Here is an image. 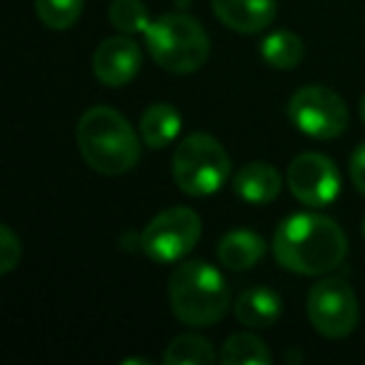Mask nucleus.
I'll return each mask as SVG.
<instances>
[{
	"instance_id": "nucleus-1",
	"label": "nucleus",
	"mask_w": 365,
	"mask_h": 365,
	"mask_svg": "<svg viewBox=\"0 0 365 365\" xmlns=\"http://www.w3.org/2000/svg\"><path fill=\"white\" fill-rule=\"evenodd\" d=\"M273 255L290 273L325 275L345 260L348 235L328 215L295 213L275 228Z\"/></svg>"
},
{
	"instance_id": "nucleus-2",
	"label": "nucleus",
	"mask_w": 365,
	"mask_h": 365,
	"mask_svg": "<svg viewBox=\"0 0 365 365\" xmlns=\"http://www.w3.org/2000/svg\"><path fill=\"white\" fill-rule=\"evenodd\" d=\"M83 160L101 175H125L140 160V140L125 115L108 106L86 110L76 130Z\"/></svg>"
},
{
	"instance_id": "nucleus-3",
	"label": "nucleus",
	"mask_w": 365,
	"mask_h": 365,
	"mask_svg": "<svg viewBox=\"0 0 365 365\" xmlns=\"http://www.w3.org/2000/svg\"><path fill=\"white\" fill-rule=\"evenodd\" d=\"M168 300L180 323L190 328H208L228 313L230 288L215 265L205 260H188L170 273Z\"/></svg>"
},
{
	"instance_id": "nucleus-4",
	"label": "nucleus",
	"mask_w": 365,
	"mask_h": 365,
	"mask_svg": "<svg viewBox=\"0 0 365 365\" xmlns=\"http://www.w3.org/2000/svg\"><path fill=\"white\" fill-rule=\"evenodd\" d=\"M145 46L150 58L168 73L188 76L205 66L210 56V38L195 18L168 13L148 26Z\"/></svg>"
},
{
	"instance_id": "nucleus-5",
	"label": "nucleus",
	"mask_w": 365,
	"mask_h": 365,
	"mask_svg": "<svg viewBox=\"0 0 365 365\" xmlns=\"http://www.w3.org/2000/svg\"><path fill=\"white\" fill-rule=\"evenodd\" d=\"M230 178V155L218 138L193 133L173 153V180L190 198L213 195Z\"/></svg>"
},
{
	"instance_id": "nucleus-6",
	"label": "nucleus",
	"mask_w": 365,
	"mask_h": 365,
	"mask_svg": "<svg viewBox=\"0 0 365 365\" xmlns=\"http://www.w3.org/2000/svg\"><path fill=\"white\" fill-rule=\"evenodd\" d=\"M203 223L193 208H168L158 213L143 230L140 245L145 255L155 263H178L198 245Z\"/></svg>"
},
{
	"instance_id": "nucleus-7",
	"label": "nucleus",
	"mask_w": 365,
	"mask_h": 365,
	"mask_svg": "<svg viewBox=\"0 0 365 365\" xmlns=\"http://www.w3.org/2000/svg\"><path fill=\"white\" fill-rule=\"evenodd\" d=\"M288 118L308 138L333 140L348 128V106L330 88L305 86L290 96Z\"/></svg>"
},
{
	"instance_id": "nucleus-8",
	"label": "nucleus",
	"mask_w": 365,
	"mask_h": 365,
	"mask_svg": "<svg viewBox=\"0 0 365 365\" xmlns=\"http://www.w3.org/2000/svg\"><path fill=\"white\" fill-rule=\"evenodd\" d=\"M308 318L323 338H348L360 318L353 288L340 278H323L308 293Z\"/></svg>"
},
{
	"instance_id": "nucleus-9",
	"label": "nucleus",
	"mask_w": 365,
	"mask_h": 365,
	"mask_svg": "<svg viewBox=\"0 0 365 365\" xmlns=\"http://www.w3.org/2000/svg\"><path fill=\"white\" fill-rule=\"evenodd\" d=\"M340 173L328 155L300 153L288 165V188L308 208L330 205L340 195Z\"/></svg>"
},
{
	"instance_id": "nucleus-10",
	"label": "nucleus",
	"mask_w": 365,
	"mask_h": 365,
	"mask_svg": "<svg viewBox=\"0 0 365 365\" xmlns=\"http://www.w3.org/2000/svg\"><path fill=\"white\" fill-rule=\"evenodd\" d=\"M143 66L140 46L130 36H115L103 41L93 53V73L108 88H123L138 76Z\"/></svg>"
},
{
	"instance_id": "nucleus-11",
	"label": "nucleus",
	"mask_w": 365,
	"mask_h": 365,
	"mask_svg": "<svg viewBox=\"0 0 365 365\" xmlns=\"http://www.w3.org/2000/svg\"><path fill=\"white\" fill-rule=\"evenodd\" d=\"M213 16L243 36L265 31L278 16V0H213Z\"/></svg>"
},
{
	"instance_id": "nucleus-12",
	"label": "nucleus",
	"mask_w": 365,
	"mask_h": 365,
	"mask_svg": "<svg viewBox=\"0 0 365 365\" xmlns=\"http://www.w3.org/2000/svg\"><path fill=\"white\" fill-rule=\"evenodd\" d=\"M233 313L238 318V323L245 325V328H273L280 320V315H283V298L273 288L253 285V288H245L235 298Z\"/></svg>"
},
{
	"instance_id": "nucleus-13",
	"label": "nucleus",
	"mask_w": 365,
	"mask_h": 365,
	"mask_svg": "<svg viewBox=\"0 0 365 365\" xmlns=\"http://www.w3.org/2000/svg\"><path fill=\"white\" fill-rule=\"evenodd\" d=\"M283 178L270 163H248L233 178V190L250 205H268L280 195Z\"/></svg>"
},
{
	"instance_id": "nucleus-14",
	"label": "nucleus",
	"mask_w": 365,
	"mask_h": 365,
	"mask_svg": "<svg viewBox=\"0 0 365 365\" xmlns=\"http://www.w3.org/2000/svg\"><path fill=\"white\" fill-rule=\"evenodd\" d=\"M218 260L230 270H250L265 255V240L253 230H230L218 243Z\"/></svg>"
},
{
	"instance_id": "nucleus-15",
	"label": "nucleus",
	"mask_w": 365,
	"mask_h": 365,
	"mask_svg": "<svg viewBox=\"0 0 365 365\" xmlns=\"http://www.w3.org/2000/svg\"><path fill=\"white\" fill-rule=\"evenodd\" d=\"M182 128V115L170 103H153L140 115V138L148 148L160 150V148L175 143Z\"/></svg>"
},
{
	"instance_id": "nucleus-16",
	"label": "nucleus",
	"mask_w": 365,
	"mask_h": 365,
	"mask_svg": "<svg viewBox=\"0 0 365 365\" xmlns=\"http://www.w3.org/2000/svg\"><path fill=\"white\" fill-rule=\"evenodd\" d=\"M305 56L303 41L290 31H275L260 43V58L275 71H293Z\"/></svg>"
},
{
	"instance_id": "nucleus-17",
	"label": "nucleus",
	"mask_w": 365,
	"mask_h": 365,
	"mask_svg": "<svg viewBox=\"0 0 365 365\" xmlns=\"http://www.w3.org/2000/svg\"><path fill=\"white\" fill-rule=\"evenodd\" d=\"M215 360V348L208 338L195 333L178 335L165 348L163 363L165 365H210Z\"/></svg>"
},
{
	"instance_id": "nucleus-18",
	"label": "nucleus",
	"mask_w": 365,
	"mask_h": 365,
	"mask_svg": "<svg viewBox=\"0 0 365 365\" xmlns=\"http://www.w3.org/2000/svg\"><path fill=\"white\" fill-rule=\"evenodd\" d=\"M220 360L225 365H270L273 363V355H270L268 345L258 335L233 333L223 343Z\"/></svg>"
},
{
	"instance_id": "nucleus-19",
	"label": "nucleus",
	"mask_w": 365,
	"mask_h": 365,
	"mask_svg": "<svg viewBox=\"0 0 365 365\" xmlns=\"http://www.w3.org/2000/svg\"><path fill=\"white\" fill-rule=\"evenodd\" d=\"M86 0H36V16L51 31H68L83 16Z\"/></svg>"
},
{
	"instance_id": "nucleus-20",
	"label": "nucleus",
	"mask_w": 365,
	"mask_h": 365,
	"mask_svg": "<svg viewBox=\"0 0 365 365\" xmlns=\"http://www.w3.org/2000/svg\"><path fill=\"white\" fill-rule=\"evenodd\" d=\"M110 23L113 28H118L125 36H138V33H145L150 26V16H148V8L143 6L140 0H113L110 3Z\"/></svg>"
},
{
	"instance_id": "nucleus-21",
	"label": "nucleus",
	"mask_w": 365,
	"mask_h": 365,
	"mask_svg": "<svg viewBox=\"0 0 365 365\" xmlns=\"http://www.w3.org/2000/svg\"><path fill=\"white\" fill-rule=\"evenodd\" d=\"M23 245L21 238L11 230V225H0V275H8L21 263Z\"/></svg>"
},
{
	"instance_id": "nucleus-22",
	"label": "nucleus",
	"mask_w": 365,
	"mask_h": 365,
	"mask_svg": "<svg viewBox=\"0 0 365 365\" xmlns=\"http://www.w3.org/2000/svg\"><path fill=\"white\" fill-rule=\"evenodd\" d=\"M350 178H353V185L358 188V193L365 195V143L355 148L353 158H350Z\"/></svg>"
},
{
	"instance_id": "nucleus-23",
	"label": "nucleus",
	"mask_w": 365,
	"mask_h": 365,
	"mask_svg": "<svg viewBox=\"0 0 365 365\" xmlns=\"http://www.w3.org/2000/svg\"><path fill=\"white\" fill-rule=\"evenodd\" d=\"M360 120L365 123V96L360 98Z\"/></svg>"
},
{
	"instance_id": "nucleus-24",
	"label": "nucleus",
	"mask_w": 365,
	"mask_h": 365,
	"mask_svg": "<svg viewBox=\"0 0 365 365\" xmlns=\"http://www.w3.org/2000/svg\"><path fill=\"white\" fill-rule=\"evenodd\" d=\"M363 235H365V218H363Z\"/></svg>"
}]
</instances>
